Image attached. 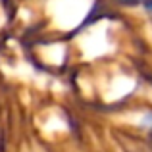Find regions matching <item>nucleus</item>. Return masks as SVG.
<instances>
[{
    "label": "nucleus",
    "instance_id": "nucleus-1",
    "mask_svg": "<svg viewBox=\"0 0 152 152\" xmlns=\"http://www.w3.org/2000/svg\"><path fill=\"white\" fill-rule=\"evenodd\" d=\"M108 2L115 4V6H119V8H145L152 0H108Z\"/></svg>",
    "mask_w": 152,
    "mask_h": 152
}]
</instances>
